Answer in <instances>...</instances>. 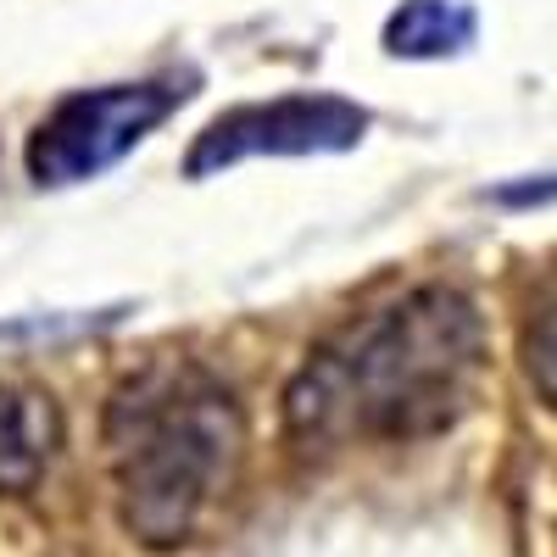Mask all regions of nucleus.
Masks as SVG:
<instances>
[{"label":"nucleus","mask_w":557,"mask_h":557,"mask_svg":"<svg viewBox=\"0 0 557 557\" xmlns=\"http://www.w3.org/2000/svg\"><path fill=\"white\" fill-rule=\"evenodd\" d=\"M485 323L451 285H418L312 346L285 391L301 446L424 441L457 424L480 380Z\"/></svg>","instance_id":"nucleus-1"},{"label":"nucleus","mask_w":557,"mask_h":557,"mask_svg":"<svg viewBox=\"0 0 557 557\" xmlns=\"http://www.w3.org/2000/svg\"><path fill=\"white\" fill-rule=\"evenodd\" d=\"M107 457L134 541L178 546L235 485L246 412L212 368L157 357L107 401Z\"/></svg>","instance_id":"nucleus-2"},{"label":"nucleus","mask_w":557,"mask_h":557,"mask_svg":"<svg viewBox=\"0 0 557 557\" xmlns=\"http://www.w3.org/2000/svg\"><path fill=\"white\" fill-rule=\"evenodd\" d=\"M190 89L173 78L151 84H107L67 96L28 139V173L34 184H84L117 168L151 128H162Z\"/></svg>","instance_id":"nucleus-3"},{"label":"nucleus","mask_w":557,"mask_h":557,"mask_svg":"<svg viewBox=\"0 0 557 557\" xmlns=\"http://www.w3.org/2000/svg\"><path fill=\"white\" fill-rule=\"evenodd\" d=\"M368 134V112L341 96H278L257 107H235L201 128L184 173L207 178L218 168H235L251 157H318V151H351Z\"/></svg>","instance_id":"nucleus-4"},{"label":"nucleus","mask_w":557,"mask_h":557,"mask_svg":"<svg viewBox=\"0 0 557 557\" xmlns=\"http://www.w3.org/2000/svg\"><path fill=\"white\" fill-rule=\"evenodd\" d=\"M62 441L51 396L0 385V491H28Z\"/></svg>","instance_id":"nucleus-5"},{"label":"nucleus","mask_w":557,"mask_h":557,"mask_svg":"<svg viewBox=\"0 0 557 557\" xmlns=\"http://www.w3.org/2000/svg\"><path fill=\"white\" fill-rule=\"evenodd\" d=\"M474 39V12L462 0H401L385 23L391 57H451Z\"/></svg>","instance_id":"nucleus-6"},{"label":"nucleus","mask_w":557,"mask_h":557,"mask_svg":"<svg viewBox=\"0 0 557 557\" xmlns=\"http://www.w3.org/2000/svg\"><path fill=\"white\" fill-rule=\"evenodd\" d=\"M519 357H524V374L530 385L557 401V268L541 273V285L530 296V312H524V330H519Z\"/></svg>","instance_id":"nucleus-7"},{"label":"nucleus","mask_w":557,"mask_h":557,"mask_svg":"<svg viewBox=\"0 0 557 557\" xmlns=\"http://www.w3.org/2000/svg\"><path fill=\"white\" fill-rule=\"evenodd\" d=\"M496 201H507V207L557 201V173H546V178H524V184H507V190H496Z\"/></svg>","instance_id":"nucleus-8"}]
</instances>
